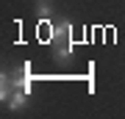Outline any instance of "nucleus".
I'll use <instances>...</instances> for the list:
<instances>
[{
  "instance_id": "f03ea898",
  "label": "nucleus",
  "mask_w": 125,
  "mask_h": 119,
  "mask_svg": "<svg viewBox=\"0 0 125 119\" xmlns=\"http://www.w3.org/2000/svg\"><path fill=\"white\" fill-rule=\"evenodd\" d=\"M28 97H31V94H25V92H14L11 97H9V108H11V111L25 108V105H28Z\"/></svg>"
},
{
  "instance_id": "7ed1b4c3",
  "label": "nucleus",
  "mask_w": 125,
  "mask_h": 119,
  "mask_svg": "<svg viewBox=\"0 0 125 119\" xmlns=\"http://www.w3.org/2000/svg\"><path fill=\"white\" fill-rule=\"evenodd\" d=\"M36 14H39V17H50V14H53V9H50L47 3H39V9H36Z\"/></svg>"
},
{
  "instance_id": "f257e3e1",
  "label": "nucleus",
  "mask_w": 125,
  "mask_h": 119,
  "mask_svg": "<svg viewBox=\"0 0 125 119\" xmlns=\"http://www.w3.org/2000/svg\"><path fill=\"white\" fill-rule=\"evenodd\" d=\"M67 31H70V28L61 25V28H58V36H53V39H50V42H58V50H56V53H58V58H61V61H64V58H70V53H72V42L67 39Z\"/></svg>"
}]
</instances>
